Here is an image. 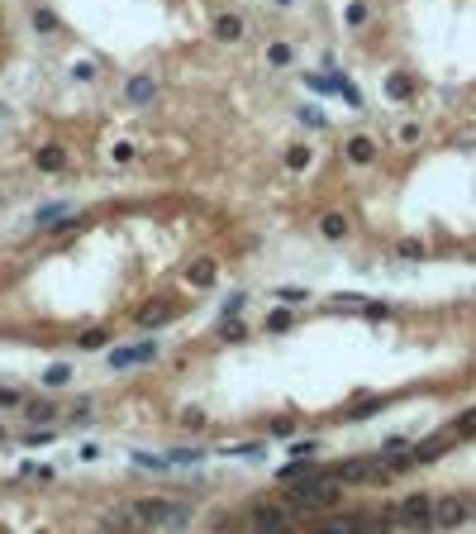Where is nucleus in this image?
Returning <instances> with one entry per match:
<instances>
[{
	"label": "nucleus",
	"instance_id": "40",
	"mask_svg": "<svg viewBox=\"0 0 476 534\" xmlns=\"http://www.w3.org/2000/svg\"><path fill=\"white\" fill-rule=\"evenodd\" d=\"M72 82H95V67L91 62H77V67H72Z\"/></svg>",
	"mask_w": 476,
	"mask_h": 534
},
{
	"label": "nucleus",
	"instance_id": "28",
	"mask_svg": "<svg viewBox=\"0 0 476 534\" xmlns=\"http://www.w3.org/2000/svg\"><path fill=\"white\" fill-rule=\"evenodd\" d=\"M34 29H38V34H58V14L38 5V10H34Z\"/></svg>",
	"mask_w": 476,
	"mask_h": 534
},
{
	"label": "nucleus",
	"instance_id": "36",
	"mask_svg": "<svg viewBox=\"0 0 476 534\" xmlns=\"http://www.w3.org/2000/svg\"><path fill=\"white\" fill-rule=\"evenodd\" d=\"M290 320H295L290 311H272V315H267V329H272V334H277V329H290Z\"/></svg>",
	"mask_w": 476,
	"mask_h": 534
},
{
	"label": "nucleus",
	"instance_id": "10",
	"mask_svg": "<svg viewBox=\"0 0 476 534\" xmlns=\"http://www.w3.org/2000/svg\"><path fill=\"white\" fill-rule=\"evenodd\" d=\"M243 34H248V24H243L238 14H229V10L214 14V38H219V43H243Z\"/></svg>",
	"mask_w": 476,
	"mask_h": 534
},
{
	"label": "nucleus",
	"instance_id": "21",
	"mask_svg": "<svg viewBox=\"0 0 476 534\" xmlns=\"http://www.w3.org/2000/svg\"><path fill=\"white\" fill-rule=\"evenodd\" d=\"M134 463H138L143 472H172V463H167V453H134Z\"/></svg>",
	"mask_w": 476,
	"mask_h": 534
},
{
	"label": "nucleus",
	"instance_id": "4",
	"mask_svg": "<svg viewBox=\"0 0 476 534\" xmlns=\"http://www.w3.org/2000/svg\"><path fill=\"white\" fill-rule=\"evenodd\" d=\"M372 458H343V463H329V477L343 482V487H372Z\"/></svg>",
	"mask_w": 476,
	"mask_h": 534
},
{
	"label": "nucleus",
	"instance_id": "5",
	"mask_svg": "<svg viewBox=\"0 0 476 534\" xmlns=\"http://www.w3.org/2000/svg\"><path fill=\"white\" fill-rule=\"evenodd\" d=\"M158 343L153 339H143V343H129V348H110V367L114 372H124V367H138V363H158Z\"/></svg>",
	"mask_w": 476,
	"mask_h": 534
},
{
	"label": "nucleus",
	"instance_id": "19",
	"mask_svg": "<svg viewBox=\"0 0 476 534\" xmlns=\"http://www.w3.org/2000/svg\"><path fill=\"white\" fill-rule=\"evenodd\" d=\"M167 463H172V468H190V463H205V448H167Z\"/></svg>",
	"mask_w": 476,
	"mask_h": 534
},
{
	"label": "nucleus",
	"instance_id": "38",
	"mask_svg": "<svg viewBox=\"0 0 476 534\" xmlns=\"http://www.w3.org/2000/svg\"><path fill=\"white\" fill-rule=\"evenodd\" d=\"M110 158H114V162H134V143H114Z\"/></svg>",
	"mask_w": 476,
	"mask_h": 534
},
{
	"label": "nucleus",
	"instance_id": "17",
	"mask_svg": "<svg viewBox=\"0 0 476 534\" xmlns=\"http://www.w3.org/2000/svg\"><path fill=\"white\" fill-rule=\"evenodd\" d=\"M219 339H224V343H243V339H248V324H243V315L219 320Z\"/></svg>",
	"mask_w": 476,
	"mask_h": 534
},
{
	"label": "nucleus",
	"instance_id": "2",
	"mask_svg": "<svg viewBox=\"0 0 476 534\" xmlns=\"http://www.w3.org/2000/svg\"><path fill=\"white\" fill-rule=\"evenodd\" d=\"M134 515H138V525H162V530H186L190 520V506H177V501H162V496H143V501H134Z\"/></svg>",
	"mask_w": 476,
	"mask_h": 534
},
{
	"label": "nucleus",
	"instance_id": "35",
	"mask_svg": "<svg viewBox=\"0 0 476 534\" xmlns=\"http://www.w3.org/2000/svg\"><path fill=\"white\" fill-rule=\"evenodd\" d=\"M290 458H319V444H314V439H300V444H290Z\"/></svg>",
	"mask_w": 476,
	"mask_h": 534
},
{
	"label": "nucleus",
	"instance_id": "37",
	"mask_svg": "<svg viewBox=\"0 0 476 534\" xmlns=\"http://www.w3.org/2000/svg\"><path fill=\"white\" fill-rule=\"evenodd\" d=\"M267 434H272V439H290V434H295V425H290V420H272V425H267Z\"/></svg>",
	"mask_w": 476,
	"mask_h": 534
},
{
	"label": "nucleus",
	"instance_id": "42",
	"mask_svg": "<svg viewBox=\"0 0 476 534\" xmlns=\"http://www.w3.org/2000/svg\"><path fill=\"white\" fill-rule=\"evenodd\" d=\"M105 343V329H91V334H82V348H100Z\"/></svg>",
	"mask_w": 476,
	"mask_h": 534
},
{
	"label": "nucleus",
	"instance_id": "9",
	"mask_svg": "<svg viewBox=\"0 0 476 534\" xmlns=\"http://www.w3.org/2000/svg\"><path fill=\"white\" fill-rule=\"evenodd\" d=\"M343 153H348V162L367 167V162H377V138H372V134H353V138L343 143Z\"/></svg>",
	"mask_w": 476,
	"mask_h": 534
},
{
	"label": "nucleus",
	"instance_id": "30",
	"mask_svg": "<svg viewBox=\"0 0 476 534\" xmlns=\"http://www.w3.org/2000/svg\"><path fill=\"white\" fill-rule=\"evenodd\" d=\"M243 306H248V296H243V291H234V296L219 306V320H234V315H243Z\"/></svg>",
	"mask_w": 476,
	"mask_h": 534
},
{
	"label": "nucleus",
	"instance_id": "41",
	"mask_svg": "<svg viewBox=\"0 0 476 534\" xmlns=\"http://www.w3.org/2000/svg\"><path fill=\"white\" fill-rule=\"evenodd\" d=\"M305 296H310V291H300V287H281V291H277V301H305Z\"/></svg>",
	"mask_w": 476,
	"mask_h": 534
},
{
	"label": "nucleus",
	"instance_id": "39",
	"mask_svg": "<svg viewBox=\"0 0 476 534\" xmlns=\"http://www.w3.org/2000/svg\"><path fill=\"white\" fill-rule=\"evenodd\" d=\"M24 444H29V448H43V444H53V429H34Z\"/></svg>",
	"mask_w": 476,
	"mask_h": 534
},
{
	"label": "nucleus",
	"instance_id": "18",
	"mask_svg": "<svg viewBox=\"0 0 476 534\" xmlns=\"http://www.w3.org/2000/svg\"><path fill=\"white\" fill-rule=\"evenodd\" d=\"M300 82H305V86H310L314 96H338V82H334V77H319V72H305Z\"/></svg>",
	"mask_w": 476,
	"mask_h": 534
},
{
	"label": "nucleus",
	"instance_id": "44",
	"mask_svg": "<svg viewBox=\"0 0 476 534\" xmlns=\"http://www.w3.org/2000/svg\"><path fill=\"white\" fill-rule=\"evenodd\" d=\"M0 439H5V429H0Z\"/></svg>",
	"mask_w": 476,
	"mask_h": 534
},
{
	"label": "nucleus",
	"instance_id": "6",
	"mask_svg": "<svg viewBox=\"0 0 476 534\" xmlns=\"http://www.w3.org/2000/svg\"><path fill=\"white\" fill-rule=\"evenodd\" d=\"M248 525L253 530H286V525H295V515H290V506H253Z\"/></svg>",
	"mask_w": 476,
	"mask_h": 534
},
{
	"label": "nucleus",
	"instance_id": "32",
	"mask_svg": "<svg viewBox=\"0 0 476 534\" xmlns=\"http://www.w3.org/2000/svg\"><path fill=\"white\" fill-rule=\"evenodd\" d=\"M43 382H48V387H62V382H72V367H67V363H53V367L43 372Z\"/></svg>",
	"mask_w": 476,
	"mask_h": 534
},
{
	"label": "nucleus",
	"instance_id": "23",
	"mask_svg": "<svg viewBox=\"0 0 476 534\" xmlns=\"http://www.w3.org/2000/svg\"><path fill=\"white\" fill-rule=\"evenodd\" d=\"M24 411H29V420H34V425H43V420H58V406H53V401H29Z\"/></svg>",
	"mask_w": 476,
	"mask_h": 534
},
{
	"label": "nucleus",
	"instance_id": "20",
	"mask_svg": "<svg viewBox=\"0 0 476 534\" xmlns=\"http://www.w3.org/2000/svg\"><path fill=\"white\" fill-rule=\"evenodd\" d=\"M310 162H314V153H310L305 143H295V148H286V167H290V172H305Z\"/></svg>",
	"mask_w": 476,
	"mask_h": 534
},
{
	"label": "nucleus",
	"instance_id": "22",
	"mask_svg": "<svg viewBox=\"0 0 476 534\" xmlns=\"http://www.w3.org/2000/svg\"><path fill=\"white\" fill-rule=\"evenodd\" d=\"M424 253H429V248H424V239H400V243H395V258H410V263H419Z\"/></svg>",
	"mask_w": 476,
	"mask_h": 534
},
{
	"label": "nucleus",
	"instance_id": "27",
	"mask_svg": "<svg viewBox=\"0 0 476 534\" xmlns=\"http://www.w3.org/2000/svg\"><path fill=\"white\" fill-rule=\"evenodd\" d=\"M386 401H390V396H367V401H358V406H353V420H367V415H377Z\"/></svg>",
	"mask_w": 476,
	"mask_h": 534
},
{
	"label": "nucleus",
	"instance_id": "16",
	"mask_svg": "<svg viewBox=\"0 0 476 534\" xmlns=\"http://www.w3.org/2000/svg\"><path fill=\"white\" fill-rule=\"evenodd\" d=\"M167 320H177V306H148V311L138 315L143 329H158V324H167Z\"/></svg>",
	"mask_w": 476,
	"mask_h": 534
},
{
	"label": "nucleus",
	"instance_id": "33",
	"mask_svg": "<svg viewBox=\"0 0 476 534\" xmlns=\"http://www.w3.org/2000/svg\"><path fill=\"white\" fill-rule=\"evenodd\" d=\"M229 458H262V444H229Z\"/></svg>",
	"mask_w": 476,
	"mask_h": 534
},
{
	"label": "nucleus",
	"instance_id": "14",
	"mask_svg": "<svg viewBox=\"0 0 476 534\" xmlns=\"http://www.w3.org/2000/svg\"><path fill=\"white\" fill-rule=\"evenodd\" d=\"M34 162H38V172H62V167H67V148H62V143H48V148L34 153Z\"/></svg>",
	"mask_w": 476,
	"mask_h": 534
},
{
	"label": "nucleus",
	"instance_id": "24",
	"mask_svg": "<svg viewBox=\"0 0 476 534\" xmlns=\"http://www.w3.org/2000/svg\"><path fill=\"white\" fill-rule=\"evenodd\" d=\"M453 434H458V439H476V406H472V411H462V415L453 420Z\"/></svg>",
	"mask_w": 476,
	"mask_h": 534
},
{
	"label": "nucleus",
	"instance_id": "29",
	"mask_svg": "<svg viewBox=\"0 0 476 534\" xmlns=\"http://www.w3.org/2000/svg\"><path fill=\"white\" fill-rule=\"evenodd\" d=\"M395 138H400V143H419V138H424V124H419V119H405V124L395 129Z\"/></svg>",
	"mask_w": 476,
	"mask_h": 534
},
{
	"label": "nucleus",
	"instance_id": "3",
	"mask_svg": "<svg viewBox=\"0 0 476 534\" xmlns=\"http://www.w3.org/2000/svg\"><path fill=\"white\" fill-rule=\"evenodd\" d=\"M476 496H438V511H434V530H458L472 520Z\"/></svg>",
	"mask_w": 476,
	"mask_h": 534
},
{
	"label": "nucleus",
	"instance_id": "1",
	"mask_svg": "<svg viewBox=\"0 0 476 534\" xmlns=\"http://www.w3.org/2000/svg\"><path fill=\"white\" fill-rule=\"evenodd\" d=\"M338 501H343V482H334L329 468H314L300 482H286V506L290 511H329Z\"/></svg>",
	"mask_w": 476,
	"mask_h": 534
},
{
	"label": "nucleus",
	"instance_id": "7",
	"mask_svg": "<svg viewBox=\"0 0 476 534\" xmlns=\"http://www.w3.org/2000/svg\"><path fill=\"white\" fill-rule=\"evenodd\" d=\"M458 444V434L448 429V434H434V439H424V444H414L410 448V458H414V468H424V463H434V458H443L448 448Z\"/></svg>",
	"mask_w": 476,
	"mask_h": 534
},
{
	"label": "nucleus",
	"instance_id": "26",
	"mask_svg": "<svg viewBox=\"0 0 476 534\" xmlns=\"http://www.w3.org/2000/svg\"><path fill=\"white\" fill-rule=\"evenodd\" d=\"M62 215H67V206H62V201H58V206H43V210L34 215V224H38V229H53V224H58V219H62Z\"/></svg>",
	"mask_w": 476,
	"mask_h": 534
},
{
	"label": "nucleus",
	"instance_id": "11",
	"mask_svg": "<svg viewBox=\"0 0 476 534\" xmlns=\"http://www.w3.org/2000/svg\"><path fill=\"white\" fill-rule=\"evenodd\" d=\"M381 91H386V101H410V96L419 91V82H414L410 72H390V77L381 82Z\"/></svg>",
	"mask_w": 476,
	"mask_h": 534
},
{
	"label": "nucleus",
	"instance_id": "12",
	"mask_svg": "<svg viewBox=\"0 0 476 534\" xmlns=\"http://www.w3.org/2000/svg\"><path fill=\"white\" fill-rule=\"evenodd\" d=\"M186 282L195 287V291H210V287L219 282V267H214L210 258H200V263H190V267H186Z\"/></svg>",
	"mask_w": 476,
	"mask_h": 534
},
{
	"label": "nucleus",
	"instance_id": "25",
	"mask_svg": "<svg viewBox=\"0 0 476 534\" xmlns=\"http://www.w3.org/2000/svg\"><path fill=\"white\" fill-rule=\"evenodd\" d=\"M290 58H295L290 43H267V62H272V67H290Z\"/></svg>",
	"mask_w": 476,
	"mask_h": 534
},
{
	"label": "nucleus",
	"instance_id": "43",
	"mask_svg": "<svg viewBox=\"0 0 476 534\" xmlns=\"http://www.w3.org/2000/svg\"><path fill=\"white\" fill-rule=\"evenodd\" d=\"M0 406H19V391H14V387H0Z\"/></svg>",
	"mask_w": 476,
	"mask_h": 534
},
{
	"label": "nucleus",
	"instance_id": "31",
	"mask_svg": "<svg viewBox=\"0 0 476 534\" xmlns=\"http://www.w3.org/2000/svg\"><path fill=\"white\" fill-rule=\"evenodd\" d=\"M343 19H348V29H362V24H367V5H362V0H353V5L343 10Z\"/></svg>",
	"mask_w": 476,
	"mask_h": 534
},
{
	"label": "nucleus",
	"instance_id": "15",
	"mask_svg": "<svg viewBox=\"0 0 476 534\" xmlns=\"http://www.w3.org/2000/svg\"><path fill=\"white\" fill-rule=\"evenodd\" d=\"M305 472H314V463H305V458H290V463H281V468H277V482H300V477H305Z\"/></svg>",
	"mask_w": 476,
	"mask_h": 534
},
{
	"label": "nucleus",
	"instance_id": "13",
	"mask_svg": "<svg viewBox=\"0 0 476 534\" xmlns=\"http://www.w3.org/2000/svg\"><path fill=\"white\" fill-rule=\"evenodd\" d=\"M319 234H324L329 243L348 239V215H343V210H324V215H319Z\"/></svg>",
	"mask_w": 476,
	"mask_h": 534
},
{
	"label": "nucleus",
	"instance_id": "8",
	"mask_svg": "<svg viewBox=\"0 0 476 534\" xmlns=\"http://www.w3.org/2000/svg\"><path fill=\"white\" fill-rule=\"evenodd\" d=\"M124 101H129V106H153V101H158V82H153L148 72L129 77V82H124Z\"/></svg>",
	"mask_w": 476,
	"mask_h": 534
},
{
	"label": "nucleus",
	"instance_id": "34",
	"mask_svg": "<svg viewBox=\"0 0 476 534\" xmlns=\"http://www.w3.org/2000/svg\"><path fill=\"white\" fill-rule=\"evenodd\" d=\"M300 124H305V129H324V124H329V119H324V110L305 106V110H300Z\"/></svg>",
	"mask_w": 476,
	"mask_h": 534
}]
</instances>
